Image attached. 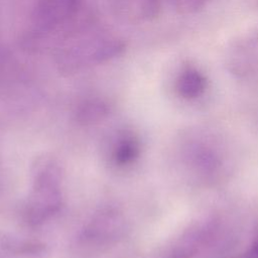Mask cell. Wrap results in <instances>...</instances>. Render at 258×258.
<instances>
[{
	"label": "cell",
	"mask_w": 258,
	"mask_h": 258,
	"mask_svg": "<svg viewBox=\"0 0 258 258\" xmlns=\"http://www.w3.org/2000/svg\"><path fill=\"white\" fill-rule=\"evenodd\" d=\"M181 14H194L207 6L210 0H167Z\"/></svg>",
	"instance_id": "9c48e42d"
},
{
	"label": "cell",
	"mask_w": 258,
	"mask_h": 258,
	"mask_svg": "<svg viewBox=\"0 0 258 258\" xmlns=\"http://www.w3.org/2000/svg\"><path fill=\"white\" fill-rule=\"evenodd\" d=\"M84 6V0H37L33 13L38 32L48 33L72 24Z\"/></svg>",
	"instance_id": "3957f363"
},
{
	"label": "cell",
	"mask_w": 258,
	"mask_h": 258,
	"mask_svg": "<svg viewBox=\"0 0 258 258\" xmlns=\"http://www.w3.org/2000/svg\"><path fill=\"white\" fill-rule=\"evenodd\" d=\"M208 86L205 75L195 67H186L176 79L175 88L178 95L184 99H196L204 94Z\"/></svg>",
	"instance_id": "8992f818"
},
{
	"label": "cell",
	"mask_w": 258,
	"mask_h": 258,
	"mask_svg": "<svg viewBox=\"0 0 258 258\" xmlns=\"http://www.w3.org/2000/svg\"><path fill=\"white\" fill-rule=\"evenodd\" d=\"M206 226H194L186 230L169 248L165 258H192L207 237Z\"/></svg>",
	"instance_id": "5b68a950"
},
{
	"label": "cell",
	"mask_w": 258,
	"mask_h": 258,
	"mask_svg": "<svg viewBox=\"0 0 258 258\" xmlns=\"http://www.w3.org/2000/svg\"><path fill=\"white\" fill-rule=\"evenodd\" d=\"M140 144L136 136L130 133H124L118 137L112 150L114 162L120 166L132 163L139 155Z\"/></svg>",
	"instance_id": "ba28073f"
},
{
	"label": "cell",
	"mask_w": 258,
	"mask_h": 258,
	"mask_svg": "<svg viewBox=\"0 0 258 258\" xmlns=\"http://www.w3.org/2000/svg\"><path fill=\"white\" fill-rule=\"evenodd\" d=\"M225 66L237 78L258 77V29L242 34L228 46Z\"/></svg>",
	"instance_id": "7a4b0ae2"
},
{
	"label": "cell",
	"mask_w": 258,
	"mask_h": 258,
	"mask_svg": "<svg viewBox=\"0 0 258 258\" xmlns=\"http://www.w3.org/2000/svg\"><path fill=\"white\" fill-rule=\"evenodd\" d=\"M245 258H258V228L255 231L253 241Z\"/></svg>",
	"instance_id": "30bf717a"
},
{
	"label": "cell",
	"mask_w": 258,
	"mask_h": 258,
	"mask_svg": "<svg viewBox=\"0 0 258 258\" xmlns=\"http://www.w3.org/2000/svg\"><path fill=\"white\" fill-rule=\"evenodd\" d=\"M118 13L131 20H151L160 11V0H112Z\"/></svg>",
	"instance_id": "277c9868"
},
{
	"label": "cell",
	"mask_w": 258,
	"mask_h": 258,
	"mask_svg": "<svg viewBox=\"0 0 258 258\" xmlns=\"http://www.w3.org/2000/svg\"><path fill=\"white\" fill-rule=\"evenodd\" d=\"M62 203L61 172L52 157H39L32 170V185L24 207L27 224L37 226L60 209Z\"/></svg>",
	"instance_id": "6da1fadb"
},
{
	"label": "cell",
	"mask_w": 258,
	"mask_h": 258,
	"mask_svg": "<svg viewBox=\"0 0 258 258\" xmlns=\"http://www.w3.org/2000/svg\"><path fill=\"white\" fill-rule=\"evenodd\" d=\"M121 219L116 213L104 212L98 215L89 225L86 236L90 239H107L120 232Z\"/></svg>",
	"instance_id": "52a82bcc"
}]
</instances>
